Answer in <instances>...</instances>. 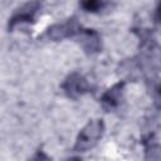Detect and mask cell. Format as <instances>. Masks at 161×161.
I'll use <instances>...</instances> for the list:
<instances>
[{
    "mask_svg": "<svg viewBox=\"0 0 161 161\" xmlns=\"http://www.w3.org/2000/svg\"><path fill=\"white\" fill-rule=\"evenodd\" d=\"M101 5V0H83V6L87 10H97Z\"/></svg>",
    "mask_w": 161,
    "mask_h": 161,
    "instance_id": "obj_1",
    "label": "cell"
}]
</instances>
